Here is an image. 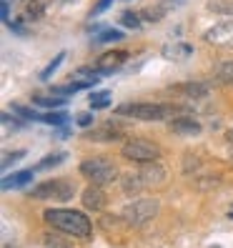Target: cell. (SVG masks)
<instances>
[{
  "mask_svg": "<svg viewBox=\"0 0 233 248\" xmlns=\"http://www.w3.org/2000/svg\"><path fill=\"white\" fill-rule=\"evenodd\" d=\"M46 223L68 233V236H78L85 238L91 233V221L88 216H83L78 211H65V208H50L46 211Z\"/></svg>",
  "mask_w": 233,
  "mask_h": 248,
  "instance_id": "obj_1",
  "label": "cell"
},
{
  "mask_svg": "<svg viewBox=\"0 0 233 248\" xmlns=\"http://www.w3.org/2000/svg\"><path fill=\"white\" fill-rule=\"evenodd\" d=\"M178 108L173 106H161V103H125L121 106L118 115H130V118H138V121H163L168 118L171 113H176Z\"/></svg>",
  "mask_w": 233,
  "mask_h": 248,
  "instance_id": "obj_2",
  "label": "cell"
},
{
  "mask_svg": "<svg viewBox=\"0 0 233 248\" xmlns=\"http://www.w3.org/2000/svg\"><path fill=\"white\" fill-rule=\"evenodd\" d=\"M155 213H158V201L140 198V201L128 203V206L123 208V213H121V218H123L125 226H143V223H148Z\"/></svg>",
  "mask_w": 233,
  "mask_h": 248,
  "instance_id": "obj_3",
  "label": "cell"
},
{
  "mask_svg": "<svg viewBox=\"0 0 233 248\" xmlns=\"http://www.w3.org/2000/svg\"><path fill=\"white\" fill-rule=\"evenodd\" d=\"M80 173L85 178H91L95 186H106V183H113L115 178H118L115 166L110 163V160H106V158L85 160V163H80Z\"/></svg>",
  "mask_w": 233,
  "mask_h": 248,
  "instance_id": "obj_4",
  "label": "cell"
},
{
  "mask_svg": "<svg viewBox=\"0 0 233 248\" xmlns=\"http://www.w3.org/2000/svg\"><path fill=\"white\" fill-rule=\"evenodd\" d=\"M123 155L128 160H138V163H151V160L161 155V148L148 140H128L123 145Z\"/></svg>",
  "mask_w": 233,
  "mask_h": 248,
  "instance_id": "obj_5",
  "label": "cell"
},
{
  "mask_svg": "<svg viewBox=\"0 0 233 248\" xmlns=\"http://www.w3.org/2000/svg\"><path fill=\"white\" fill-rule=\"evenodd\" d=\"M73 183L68 181H48V183H40L33 188V198H58V201H68L73 198Z\"/></svg>",
  "mask_w": 233,
  "mask_h": 248,
  "instance_id": "obj_6",
  "label": "cell"
},
{
  "mask_svg": "<svg viewBox=\"0 0 233 248\" xmlns=\"http://www.w3.org/2000/svg\"><path fill=\"white\" fill-rule=\"evenodd\" d=\"M206 40L213 43V46H221V48H233V23L213 25L206 33Z\"/></svg>",
  "mask_w": 233,
  "mask_h": 248,
  "instance_id": "obj_7",
  "label": "cell"
},
{
  "mask_svg": "<svg viewBox=\"0 0 233 248\" xmlns=\"http://www.w3.org/2000/svg\"><path fill=\"white\" fill-rule=\"evenodd\" d=\"M106 201H108L106 193L100 191L95 183L88 186V188L83 191V206L88 208V211H103V208H106Z\"/></svg>",
  "mask_w": 233,
  "mask_h": 248,
  "instance_id": "obj_8",
  "label": "cell"
},
{
  "mask_svg": "<svg viewBox=\"0 0 233 248\" xmlns=\"http://www.w3.org/2000/svg\"><path fill=\"white\" fill-rule=\"evenodd\" d=\"M125 58H128V53L125 50H110V53H103L98 58V70L100 73H110V70H115L121 63H125Z\"/></svg>",
  "mask_w": 233,
  "mask_h": 248,
  "instance_id": "obj_9",
  "label": "cell"
},
{
  "mask_svg": "<svg viewBox=\"0 0 233 248\" xmlns=\"http://www.w3.org/2000/svg\"><path fill=\"white\" fill-rule=\"evenodd\" d=\"M168 130L176 136H198L201 133V123L193 118H176L168 123Z\"/></svg>",
  "mask_w": 233,
  "mask_h": 248,
  "instance_id": "obj_10",
  "label": "cell"
},
{
  "mask_svg": "<svg viewBox=\"0 0 233 248\" xmlns=\"http://www.w3.org/2000/svg\"><path fill=\"white\" fill-rule=\"evenodd\" d=\"M171 93H183L186 98H203L208 93V85L206 83H181V85H173Z\"/></svg>",
  "mask_w": 233,
  "mask_h": 248,
  "instance_id": "obj_11",
  "label": "cell"
},
{
  "mask_svg": "<svg viewBox=\"0 0 233 248\" xmlns=\"http://www.w3.org/2000/svg\"><path fill=\"white\" fill-rule=\"evenodd\" d=\"M123 136V125H115V123H106L103 128L98 130H91L88 138H95V140H115Z\"/></svg>",
  "mask_w": 233,
  "mask_h": 248,
  "instance_id": "obj_12",
  "label": "cell"
},
{
  "mask_svg": "<svg viewBox=\"0 0 233 248\" xmlns=\"http://www.w3.org/2000/svg\"><path fill=\"white\" fill-rule=\"evenodd\" d=\"M33 181V168H28V170H18V173H13V176L3 178V188L5 191H10V188H23Z\"/></svg>",
  "mask_w": 233,
  "mask_h": 248,
  "instance_id": "obj_13",
  "label": "cell"
},
{
  "mask_svg": "<svg viewBox=\"0 0 233 248\" xmlns=\"http://www.w3.org/2000/svg\"><path fill=\"white\" fill-rule=\"evenodd\" d=\"M163 176H166V170L161 166H148L143 173H140V178H143V186H153V183H163Z\"/></svg>",
  "mask_w": 233,
  "mask_h": 248,
  "instance_id": "obj_14",
  "label": "cell"
},
{
  "mask_svg": "<svg viewBox=\"0 0 233 248\" xmlns=\"http://www.w3.org/2000/svg\"><path fill=\"white\" fill-rule=\"evenodd\" d=\"M108 106H110V93H108V91H100V93H93V95H91V108H93V110L108 108Z\"/></svg>",
  "mask_w": 233,
  "mask_h": 248,
  "instance_id": "obj_15",
  "label": "cell"
},
{
  "mask_svg": "<svg viewBox=\"0 0 233 248\" xmlns=\"http://www.w3.org/2000/svg\"><path fill=\"white\" fill-rule=\"evenodd\" d=\"M63 58H65V53H58V55L53 58V61H50V63H48L46 68L40 70V78H43V80H48V78L53 76V73H55V68H58V65L63 63Z\"/></svg>",
  "mask_w": 233,
  "mask_h": 248,
  "instance_id": "obj_16",
  "label": "cell"
},
{
  "mask_svg": "<svg viewBox=\"0 0 233 248\" xmlns=\"http://www.w3.org/2000/svg\"><path fill=\"white\" fill-rule=\"evenodd\" d=\"M216 76H218V80H221V83L233 85V61H231V63H223L221 68H218Z\"/></svg>",
  "mask_w": 233,
  "mask_h": 248,
  "instance_id": "obj_17",
  "label": "cell"
},
{
  "mask_svg": "<svg viewBox=\"0 0 233 248\" xmlns=\"http://www.w3.org/2000/svg\"><path fill=\"white\" fill-rule=\"evenodd\" d=\"M166 58H186V55H191V46H168L166 50Z\"/></svg>",
  "mask_w": 233,
  "mask_h": 248,
  "instance_id": "obj_18",
  "label": "cell"
},
{
  "mask_svg": "<svg viewBox=\"0 0 233 248\" xmlns=\"http://www.w3.org/2000/svg\"><path fill=\"white\" fill-rule=\"evenodd\" d=\"M43 123H50V125H61V123H68V113H46L40 115Z\"/></svg>",
  "mask_w": 233,
  "mask_h": 248,
  "instance_id": "obj_19",
  "label": "cell"
},
{
  "mask_svg": "<svg viewBox=\"0 0 233 248\" xmlns=\"http://www.w3.org/2000/svg\"><path fill=\"white\" fill-rule=\"evenodd\" d=\"M65 160V153H53L50 158H46V160H40V163L35 166V170H43V168H50V166H58V163H63Z\"/></svg>",
  "mask_w": 233,
  "mask_h": 248,
  "instance_id": "obj_20",
  "label": "cell"
},
{
  "mask_svg": "<svg viewBox=\"0 0 233 248\" xmlns=\"http://www.w3.org/2000/svg\"><path fill=\"white\" fill-rule=\"evenodd\" d=\"M33 103L46 106V108H55V106H63V103H65V98H46V95H35V98H33Z\"/></svg>",
  "mask_w": 233,
  "mask_h": 248,
  "instance_id": "obj_21",
  "label": "cell"
},
{
  "mask_svg": "<svg viewBox=\"0 0 233 248\" xmlns=\"http://www.w3.org/2000/svg\"><path fill=\"white\" fill-rule=\"evenodd\" d=\"M121 23L125 25V28H133V31H136V28H140V18L136 16V13H123V16H121Z\"/></svg>",
  "mask_w": 233,
  "mask_h": 248,
  "instance_id": "obj_22",
  "label": "cell"
},
{
  "mask_svg": "<svg viewBox=\"0 0 233 248\" xmlns=\"http://www.w3.org/2000/svg\"><path fill=\"white\" fill-rule=\"evenodd\" d=\"M123 33L121 31H115V28H108V31H103V35H98L100 43H110V40H121Z\"/></svg>",
  "mask_w": 233,
  "mask_h": 248,
  "instance_id": "obj_23",
  "label": "cell"
},
{
  "mask_svg": "<svg viewBox=\"0 0 233 248\" xmlns=\"http://www.w3.org/2000/svg\"><path fill=\"white\" fill-rule=\"evenodd\" d=\"M123 186H125V191H128V193H130V191H138V188L143 186V178H138V176H125Z\"/></svg>",
  "mask_w": 233,
  "mask_h": 248,
  "instance_id": "obj_24",
  "label": "cell"
},
{
  "mask_svg": "<svg viewBox=\"0 0 233 248\" xmlns=\"http://www.w3.org/2000/svg\"><path fill=\"white\" fill-rule=\"evenodd\" d=\"M13 110H16V113H20L23 118H31V121H40V113H35V110H31V108H25V106H13Z\"/></svg>",
  "mask_w": 233,
  "mask_h": 248,
  "instance_id": "obj_25",
  "label": "cell"
},
{
  "mask_svg": "<svg viewBox=\"0 0 233 248\" xmlns=\"http://www.w3.org/2000/svg\"><path fill=\"white\" fill-rule=\"evenodd\" d=\"M25 155V151H16V153H5V158H3V170H8V166L10 163H16V160H20Z\"/></svg>",
  "mask_w": 233,
  "mask_h": 248,
  "instance_id": "obj_26",
  "label": "cell"
},
{
  "mask_svg": "<svg viewBox=\"0 0 233 248\" xmlns=\"http://www.w3.org/2000/svg\"><path fill=\"white\" fill-rule=\"evenodd\" d=\"M208 10H213V13H233V3H208Z\"/></svg>",
  "mask_w": 233,
  "mask_h": 248,
  "instance_id": "obj_27",
  "label": "cell"
},
{
  "mask_svg": "<svg viewBox=\"0 0 233 248\" xmlns=\"http://www.w3.org/2000/svg\"><path fill=\"white\" fill-rule=\"evenodd\" d=\"M40 13H43V5L38 3V0H33V3L28 5V16H31V18H40Z\"/></svg>",
  "mask_w": 233,
  "mask_h": 248,
  "instance_id": "obj_28",
  "label": "cell"
},
{
  "mask_svg": "<svg viewBox=\"0 0 233 248\" xmlns=\"http://www.w3.org/2000/svg\"><path fill=\"white\" fill-rule=\"evenodd\" d=\"M110 3H113V0H98V5L93 8V13H91V16H100L103 10H108V8H110Z\"/></svg>",
  "mask_w": 233,
  "mask_h": 248,
  "instance_id": "obj_29",
  "label": "cell"
},
{
  "mask_svg": "<svg viewBox=\"0 0 233 248\" xmlns=\"http://www.w3.org/2000/svg\"><path fill=\"white\" fill-rule=\"evenodd\" d=\"M91 123H93V115H91V113H80V115H78V125L88 128Z\"/></svg>",
  "mask_w": 233,
  "mask_h": 248,
  "instance_id": "obj_30",
  "label": "cell"
},
{
  "mask_svg": "<svg viewBox=\"0 0 233 248\" xmlns=\"http://www.w3.org/2000/svg\"><path fill=\"white\" fill-rule=\"evenodd\" d=\"M46 246H48V248H68V243L58 241V238H50V236L46 238Z\"/></svg>",
  "mask_w": 233,
  "mask_h": 248,
  "instance_id": "obj_31",
  "label": "cell"
},
{
  "mask_svg": "<svg viewBox=\"0 0 233 248\" xmlns=\"http://www.w3.org/2000/svg\"><path fill=\"white\" fill-rule=\"evenodd\" d=\"M8 16H10V8H8V3H3V20L8 23Z\"/></svg>",
  "mask_w": 233,
  "mask_h": 248,
  "instance_id": "obj_32",
  "label": "cell"
},
{
  "mask_svg": "<svg viewBox=\"0 0 233 248\" xmlns=\"http://www.w3.org/2000/svg\"><path fill=\"white\" fill-rule=\"evenodd\" d=\"M228 140L233 143V130H228Z\"/></svg>",
  "mask_w": 233,
  "mask_h": 248,
  "instance_id": "obj_33",
  "label": "cell"
},
{
  "mask_svg": "<svg viewBox=\"0 0 233 248\" xmlns=\"http://www.w3.org/2000/svg\"><path fill=\"white\" fill-rule=\"evenodd\" d=\"M228 216H231V218H233V206H231V211H228Z\"/></svg>",
  "mask_w": 233,
  "mask_h": 248,
  "instance_id": "obj_34",
  "label": "cell"
},
{
  "mask_svg": "<svg viewBox=\"0 0 233 248\" xmlns=\"http://www.w3.org/2000/svg\"><path fill=\"white\" fill-rule=\"evenodd\" d=\"M213 248H218V246H213Z\"/></svg>",
  "mask_w": 233,
  "mask_h": 248,
  "instance_id": "obj_35",
  "label": "cell"
}]
</instances>
